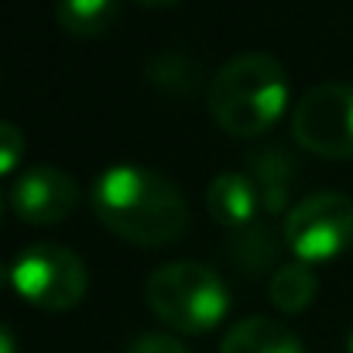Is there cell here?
I'll use <instances>...</instances> for the list:
<instances>
[{"instance_id":"6da1fadb","label":"cell","mask_w":353,"mask_h":353,"mask_svg":"<svg viewBox=\"0 0 353 353\" xmlns=\"http://www.w3.org/2000/svg\"><path fill=\"white\" fill-rule=\"evenodd\" d=\"M90 203L110 234L141 247L172 243L189 227V203L182 189L154 168L114 165L100 172Z\"/></svg>"},{"instance_id":"7a4b0ae2","label":"cell","mask_w":353,"mask_h":353,"mask_svg":"<svg viewBox=\"0 0 353 353\" xmlns=\"http://www.w3.org/2000/svg\"><path fill=\"white\" fill-rule=\"evenodd\" d=\"M210 114L216 127L234 137H257L285 114L288 76L278 59L264 52H243L220 65L206 90Z\"/></svg>"},{"instance_id":"3957f363","label":"cell","mask_w":353,"mask_h":353,"mask_svg":"<svg viewBox=\"0 0 353 353\" xmlns=\"http://www.w3.org/2000/svg\"><path fill=\"white\" fill-rule=\"evenodd\" d=\"M148 309L172 333H210L230 312L227 281L199 261H172L144 285Z\"/></svg>"},{"instance_id":"277c9868","label":"cell","mask_w":353,"mask_h":353,"mask_svg":"<svg viewBox=\"0 0 353 353\" xmlns=\"http://www.w3.org/2000/svg\"><path fill=\"white\" fill-rule=\"evenodd\" d=\"M10 285L45 312H69L83 302L90 271L76 250L62 243H34L14 261Z\"/></svg>"},{"instance_id":"5b68a950","label":"cell","mask_w":353,"mask_h":353,"mask_svg":"<svg viewBox=\"0 0 353 353\" xmlns=\"http://www.w3.org/2000/svg\"><path fill=\"white\" fill-rule=\"evenodd\" d=\"M285 243L302 264L330 261L353 243V199L343 192H312L285 216Z\"/></svg>"},{"instance_id":"8992f818","label":"cell","mask_w":353,"mask_h":353,"mask_svg":"<svg viewBox=\"0 0 353 353\" xmlns=\"http://www.w3.org/2000/svg\"><path fill=\"white\" fill-rule=\"evenodd\" d=\"M292 137L323 158H353V83H319L292 110Z\"/></svg>"},{"instance_id":"52a82bcc","label":"cell","mask_w":353,"mask_h":353,"mask_svg":"<svg viewBox=\"0 0 353 353\" xmlns=\"http://www.w3.org/2000/svg\"><path fill=\"white\" fill-rule=\"evenodd\" d=\"M79 206V185L69 172L52 165H34L21 172L10 185V210L34 227L62 223Z\"/></svg>"},{"instance_id":"ba28073f","label":"cell","mask_w":353,"mask_h":353,"mask_svg":"<svg viewBox=\"0 0 353 353\" xmlns=\"http://www.w3.org/2000/svg\"><path fill=\"white\" fill-rule=\"evenodd\" d=\"M295 158L281 148V144H257L254 151H247V175L261 192V210L264 213H281L295 182Z\"/></svg>"},{"instance_id":"9c48e42d","label":"cell","mask_w":353,"mask_h":353,"mask_svg":"<svg viewBox=\"0 0 353 353\" xmlns=\"http://www.w3.org/2000/svg\"><path fill=\"white\" fill-rule=\"evenodd\" d=\"M206 210L220 227L236 230V227H247V223L257 220L261 192H257V185L250 182L247 172H223V175L213 179V185L206 192Z\"/></svg>"},{"instance_id":"30bf717a","label":"cell","mask_w":353,"mask_h":353,"mask_svg":"<svg viewBox=\"0 0 353 353\" xmlns=\"http://www.w3.org/2000/svg\"><path fill=\"white\" fill-rule=\"evenodd\" d=\"M220 353H305L302 343L274 319H243L227 330Z\"/></svg>"},{"instance_id":"8fae6325","label":"cell","mask_w":353,"mask_h":353,"mask_svg":"<svg viewBox=\"0 0 353 353\" xmlns=\"http://www.w3.org/2000/svg\"><path fill=\"white\" fill-rule=\"evenodd\" d=\"M223 250H227V257L234 261L240 271H264L271 261H274V254H278V234L268 227V223H261V220H254V223H247V227H236V230H227V243H223Z\"/></svg>"},{"instance_id":"7c38bea8","label":"cell","mask_w":353,"mask_h":353,"mask_svg":"<svg viewBox=\"0 0 353 353\" xmlns=\"http://www.w3.org/2000/svg\"><path fill=\"white\" fill-rule=\"evenodd\" d=\"M55 17L72 38H100L120 17L117 0H59Z\"/></svg>"},{"instance_id":"4fadbf2b","label":"cell","mask_w":353,"mask_h":353,"mask_svg":"<svg viewBox=\"0 0 353 353\" xmlns=\"http://www.w3.org/2000/svg\"><path fill=\"white\" fill-rule=\"evenodd\" d=\"M268 299L274 309H281L285 316H299L316 302V274L309 264L295 261V264H281L271 281H268Z\"/></svg>"},{"instance_id":"5bb4252c","label":"cell","mask_w":353,"mask_h":353,"mask_svg":"<svg viewBox=\"0 0 353 353\" xmlns=\"http://www.w3.org/2000/svg\"><path fill=\"white\" fill-rule=\"evenodd\" d=\"M144 76L165 97H185V93H192L203 83V69L182 52H161V55L148 59Z\"/></svg>"},{"instance_id":"9a60e30c","label":"cell","mask_w":353,"mask_h":353,"mask_svg":"<svg viewBox=\"0 0 353 353\" xmlns=\"http://www.w3.org/2000/svg\"><path fill=\"white\" fill-rule=\"evenodd\" d=\"M24 158V134L17 123L10 120H0V175L14 172Z\"/></svg>"},{"instance_id":"2e32d148","label":"cell","mask_w":353,"mask_h":353,"mask_svg":"<svg viewBox=\"0 0 353 353\" xmlns=\"http://www.w3.org/2000/svg\"><path fill=\"white\" fill-rule=\"evenodd\" d=\"M123 353H189V350L172 333H141L137 340H130V347Z\"/></svg>"},{"instance_id":"e0dca14e","label":"cell","mask_w":353,"mask_h":353,"mask_svg":"<svg viewBox=\"0 0 353 353\" xmlns=\"http://www.w3.org/2000/svg\"><path fill=\"white\" fill-rule=\"evenodd\" d=\"M0 353H17V347H14V333L0 323Z\"/></svg>"},{"instance_id":"ac0fdd59","label":"cell","mask_w":353,"mask_h":353,"mask_svg":"<svg viewBox=\"0 0 353 353\" xmlns=\"http://www.w3.org/2000/svg\"><path fill=\"white\" fill-rule=\"evenodd\" d=\"M137 3H144V7H172L179 0H137Z\"/></svg>"},{"instance_id":"d6986e66","label":"cell","mask_w":353,"mask_h":353,"mask_svg":"<svg viewBox=\"0 0 353 353\" xmlns=\"http://www.w3.org/2000/svg\"><path fill=\"white\" fill-rule=\"evenodd\" d=\"M7 281H10V268H7V264H3V261H0V288H3V285H7Z\"/></svg>"},{"instance_id":"ffe728a7","label":"cell","mask_w":353,"mask_h":353,"mask_svg":"<svg viewBox=\"0 0 353 353\" xmlns=\"http://www.w3.org/2000/svg\"><path fill=\"white\" fill-rule=\"evenodd\" d=\"M3 206H7V199H3V192H0V216H3Z\"/></svg>"},{"instance_id":"44dd1931","label":"cell","mask_w":353,"mask_h":353,"mask_svg":"<svg viewBox=\"0 0 353 353\" xmlns=\"http://www.w3.org/2000/svg\"><path fill=\"white\" fill-rule=\"evenodd\" d=\"M347 353H353V333H350V343H347Z\"/></svg>"}]
</instances>
